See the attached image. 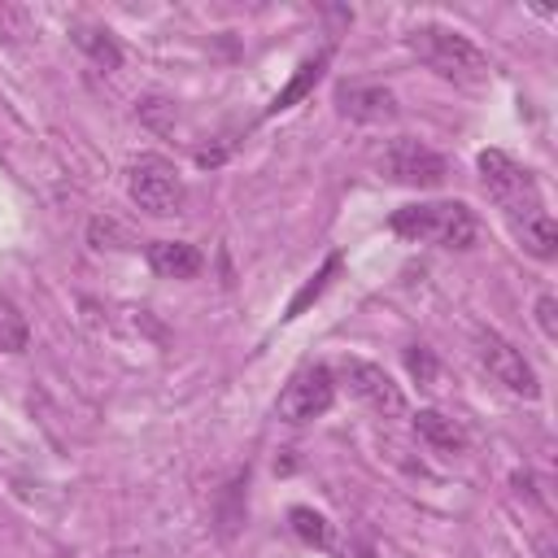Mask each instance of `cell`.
<instances>
[{
	"instance_id": "21",
	"label": "cell",
	"mask_w": 558,
	"mask_h": 558,
	"mask_svg": "<svg viewBox=\"0 0 558 558\" xmlns=\"http://www.w3.org/2000/svg\"><path fill=\"white\" fill-rule=\"evenodd\" d=\"M536 558H554V545H549V541H541V545H536Z\"/></svg>"
},
{
	"instance_id": "4",
	"label": "cell",
	"mask_w": 558,
	"mask_h": 558,
	"mask_svg": "<svg viewBox=\"0 0 558 558\" xmlns=\"http://www.w3.org/2000/svg\"><path fill=\"white\" fill-rule=\"evenodd\" d=\"M480 179H484L488 196H493L514 222L527 218V214H541V196H536L532 174H527L514 157H506L501 148H484V153H480Z\"/></svg>"
},
{
	"instance_id": "16",
	"label": "cell",
	"mask_w": 558,
	"mask_h": 558,
	"mask_svg": "<svg viewBox=\"0 0 558 558\" xmlns=\"http://www.w3.org/2000/svg\"><path fill=\"white\" fill-rule=\"evenodd\" d=\"M288 523H292V532H296L305 545H327V519H323L318 510L292 506V510H288Z\"/></svg>"
},
{
	"instance_id": "7",
	"label": "cell",
	"mask_w": 558,
	"mask_h": 558,
	"mask_svg": "<svg viewBox=\"0 0 558 558\" xmlns=\"http://www.w3.org/2000/svg\"><path fill=\"white\" fill-rule=\"evenodd\" d=\"M475 344H480V362L488 366V375H493L497 384H506L514 397H527V401L541 397V384H536L532 362H527L506 336H497V331H480Z\"/></svg>"
},
{
	"instance_id": "20",
	"label": "cell",
	"mask_w": 558,
	"mask_h": 558,
	"mask_svg": "<svg viewBox=\"0 0 558 558\" xmlns=\"http://www.w3.org/2000/svg\"><path fill=\"white\" fill-rule=\"evenodd\" d=\"M536 323H541V331L554 340L558 336V301H554V292H545L541 301H536Z\"/></svg>"
},
{
	"instance_id": "5",
	"label": "cell",
	"mask_w": 558,
	"mask_h": 558,
	"mask_svg": "<svg viewBox=\"0 0 558 558\" xmlns=\"http://www.w3.org/2000/svg\"><path fill=\"white\" fill-rule=\"evenodd\" d=\"M379 170H384L392 183H405V187H436V183H445L449 161H445L440 153H432L427 144L401 135V140H392V144L384 148Z\"/></svg>"
},
{
	"instance_id": "15",
	"label": "cell",
	"mask_w": 558,
	"mask_h": 558,
	"mask_svg": "<svg viewBox=\"0 0 558 558\" xmlns=\"http://www.w3.org/2000/svg\"><path fill=\"white\" fill-rule=\"evenodd\" d=\"M31 344V327H26V314L0 296V353H22Z\"/></svg>"
},
{
	"instance_id": "19",
	"label": "cell",
	"mask_w": 558,
	"mask_h": 558,
	"mask_svg": "<svg viewBox=\"0 0 558 558\" xmlns=\"http://www.w3.org/2000/svg\"><path fill=\"white\" fill-rule=\"evenodd\" d=\"M405 371H410L418 384H436V357H432L423 344H410V349H405Z\"/></svg>"
},
{
	"instance_id": "1",
	"label": "cell",
	"mask_w": 558,
	"mask_h": 558,
	"mask_svg": "<svg viewBox=\"0 0 558 558\" xmlns=\"http://www.w3.org/2000/svg\"><path fill=\"white\" fill-rule=\"evenodd\" d=\"M392 231L414 240V244H440V248H466L480 231L475 214L462 201H427V205H405L392 214Z\"/></svg>"
},
{
	"instance_id": "18",
	"label": "cell",
	"mask_w": 558,
	"mask_h": 558,
	"mask_svg": "<svg viewBox=\"0 0 558 558\" xmlns=\"http://www.w3.org/2000/svg\"><path fill=\"white\" fill-rule=\"evenodd\" d=\"M336 270H340V257L331 253V257L323 262V270H318V275H314V279H310V283H305V288H301L296 296H292V305H288V318H296V314H301V310H305V305H310L314 296H323V288H327V279H331Z\"/></svg>"
},
{
	"instance_id": "3",
	"label": "cell",
	"mask_w": 558,
	"mask_h": 558,
	"mask_svg": "<svg viewBox=\"0 0 558 558\" xmlns=\"http://www.w3.org/2000/svg\"><path fill=\"white\" fill-rule=\"evenodd\" d=\"M126 196H131L144 214L170 218V214H179V205H183V179H179L174 161H166V157H157V153H144V157H135V161L126 166Z\"/></svg>"
},
{
	"instance_id": "14",
	"label": "cell",
	"mask_w": 558,
	"mask_h": 558,
	"mask_svg": "<svg viewBox=\"0 0 558 558\" xmlns=\"http://www.w3.org/2000/svg\"><path fill=\"white\" fill-rule=\"evenodd\" d=\"M74 44L100 65V70H118L122 65V48L113 44L109 31H96V26H74Z\"/></svg>"
},
{
	"instance_id": "13",
	"label": "cell",
	"mask_w": 558,
	"mask_h": 558,
	"mask_svg": "<svg viewBox=\"0 0 558 558\" xmlns=\"http://www.w3.org/2000/svg\"><path fill=\"white\" fill-rule=\"evenodd\" d=\"M327 61H331V48H323L318 57H310V61H305V65L292 74V83H288V87H283V92L270 100V113L292 109L301 96H310V92H314V83H318V78H323V70H327Z\"/></svg>"
},
{
	"instance_id": "10",
	"label": "cell",
	"mask_w": 558,
	"mask_h": 558,
	"mask_svg": "<svg viewBox=\"0 0 558 558\" xmlns=\"http://www.w3.org/2000/svg\"><path fill=\"white\" fill-rule=\"evenodd\" d=\"M148 266H153L161 279H192V275L205 266V257H201L196 244H187V240H153V244H148Z\"/></svg>"
},
{
	"instance_id": "6",
	"label": "cell",
	"mask_w": 558,
	"mask_h": 558,
	"mask_svg": "<svg viewBox=\"0 0 558 558\" xmlns=\"http://www.w3.org/2000/svg\"><path fill=\"white\" fill-rule=\"evenodd\" d=\"M331 401H336V379H331V371H327V366H305V371H296V375L288 379V388L279 392L275 414H279L283 423H310V418L327 414Z\"/></svg>"
},
{
	"instance_id": "17",
	"label": "cell",
	"mask_w": 558,
	"mask_h": 558,
	"mask_svg": "<svg viewBox=\"0 0 558 558\" xmlns=\"http://www.w3.org/2000/svg\"><path fill=\"white\" fill-rule=\"evenodd\" d=\"M87 244L92 248H131V231L113 218H92L87 222Z\"/></svg>"
},
{
	"instance_id": "22",
	"label": "cell",
	"mask_w": 558,
	"mask_h": 558,
	"mask_svg": "<svg viewBox=\"0 0 558 558\" xmlns=\"http://www.w3.org/2000/svg\"><path fill=\"white\" fill-rule=\"evenodd\" d=\"M113 558H135V554H113Z\"/></svg>"
},
{
	"instance_id": "12",
	"label": "cell",
	"mask_w": 558,
	"mask_h": 558,
	"mask_svg": "<svg viewBox=\"0 0 558 558\" xmlns=\"http://www.w3.org/2000/svg\"><path fill=\"white\" fill-rule=\"evenodd\" d=\"M514 227H519V240H523V248H527L532 257L549 262V257L558 253V227H554V218H549L545 209H541V214H527V218H519Z\"/></svg>"
},
{
	"instance_id": "9",
	"label": "cell",
	"mask_w": 558,
	"mask_h": 558,
	"mask_svg": "<svg viewBox=\"0 0 558 558\" xmlns=\"http://www.w3.org/2000/svg\"><path fill=\"white\" fill-rule=\"evenodd\" d=\"M336 105L353 122H388V118H397V96L388 87H379V83H344L336 92Z\"/></svg>"
},
{
	"instance_id": "8",
	"label": "cell",
	"mask_w": 558,
	"mask_h": 558,
	"mask_svg": "<svg viewBox=\"0 0 558 558\" xmlns=\"http://www.w3.org/2000/svg\"><path fill=\"white\" fill-rule=\"evenodd\" d=\"M340 379H344V388H349L357 401H366L371 410H379V414H388V418L405 410L401 384H392V375H388L384 366L366 362V357H344V362H340Z\"/></svg>"
},
{
	"instance_id": "2",
	"label": "cell",
	"mask_w": 558,
	"mask_h": 558,
	"mask_svg": "<svg viewBox=\"0 0 558 558\" xmlns=\"http://www.w3.org/2000/svg\"><path fill=\"white\" fill-rule=\"evenodd\" d=\"M405 44H410V52H418V61H427V65H432L436 74H445V78L480 83V78L488 74V57H484L462 31H453V26H436V22L414 26Z\"/></svg>"
},
{
	"instance_id": "11",
	"label": "cell",
	"mask_w": 558,
	"mask_h": 558,
	"mask_svg": "<svg viewBox=\"0 0 558 558\" xmlns=\"http://www.w3.org/2000/svg\"><path fill=\"white\" fill-rule=\"evenodd\" d=\"M414 436H418L423 445H432L436 453H458V449L466 445L462 427H458L449 414H440V410H418V414H414Z\"/></svg>"
}]
</instances>
